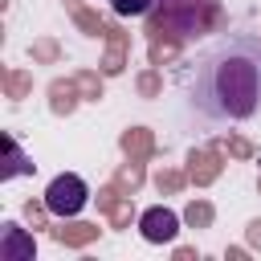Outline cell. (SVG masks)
Here are the masks:
<instances>
[{
  "instance_id": "cell-1",
  "label": "cell",
  "mask_w": 261,
  "mask_h": 261,
  "mask_svg": "<svg viewBox=\"0 0 261 261\" xmlns=\"http://www.w3.org/2000/svg\"><path fill=\"white\" fill-rule=\"evenodd\" d=\"M188 114L208 126H237L261 114V33H224L196 53L184 90Z\"/></svg>"
},
{
  "instance_id": "cell-2",
  "label": "cell",
  "mask_w": 261,
  "mask_h": 261,
  "mask_svg": "<svg viewBox=\"0 0 261 261\" xmlns=\"http://www.w3.org/2000/svg\"><path fill=\"white\" fill-rule=\"evenodd\" d=\"M86 204H90V188H86L82 175L61 171V175L49 179V188H45V212H49V216H57V220H73Z\"/></svg>"
},
{
  "instance_id": "cell-3",
  "label": "cell",
  "mask_w": 261,
  "mask_h": 261,
  "mask_svg": "<svg viewBox=\"0 0 261 261\" xmlns=\"http://www.w3.org/2000/svg\"><path fill=\"white\" fill-rule=\"evenodd\" d=\"M139 237H143L147 245H171V241L179 237V212H175V208H163V204L147 208V212L139 216Z\"/></svg>"
},
{
  "instance_id": "cell-4",
  "label": "cell",
  "mask_w": 261,
  "mask_h": 261,
  "mask_svg": "<svg viewBox=\"0 0 261 261\" xmlns=\"http://www.w3.org/2000/svg\"><path fill=\"white\" fill-rule=\"evenodd\" d=\"M33 253H37L33 237H24L20 224L4 220V232H0V261H33Z\"/></svg>"
},
{
  "instance_id": "cell-5",
  "label": "cell",
  "mask_w": 261,
  "mask_h": 261,
  "mask_svg": "<svg viewBox=\"0 0 261 261\" xmlns=\"http://www.w3.org/2000/svg\"><path fill=\"white\" fill-rule=\"evenodd\" d=\"M20 171H33V163H24V155L16 151V139L8 135V163L0 167V179H12V175H20Z\"/></svg>"
},
{
  "instance_id": "cell-6",
  "label": "cell",
  "mask_w": 261,
  "mask_h": 261,
  "mask_svg": "<svg viewBox=\"0 0 261 261\" xmlns=\"http://www.w3.org/2000/svg\"><path fill=\"white\" fill-rule=\"evenodd\" d=\"M110 8H114V16H143L155 8V0H110Z\"/></svg>"
}]
</instances>
